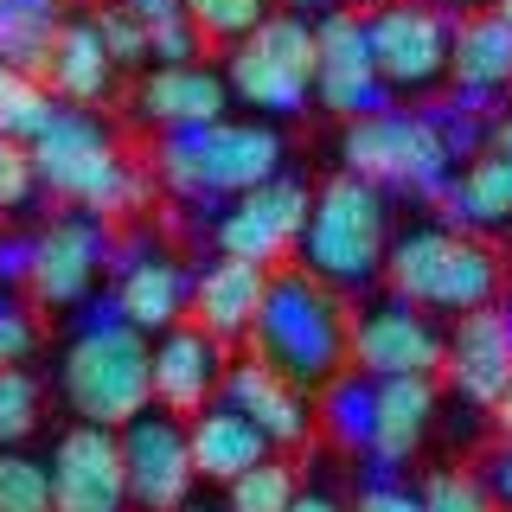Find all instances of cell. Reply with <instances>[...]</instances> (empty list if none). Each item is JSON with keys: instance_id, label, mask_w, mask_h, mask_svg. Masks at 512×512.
<instances>
[{"instance_id": "cell-1", "label": "cell", "mask_w": 512, "mask_h": 512, "mask_svg": "<svg viewBox=\"0 0 512 512\" xmlns=\"http://www.w3.org/2000/svg\"><path fill=\"white\" fill-rule=\"evenodd\" d=\"M250 359L282 372L301 391H327L333 378L352 372V308L333 282L308 269L269 276V301L250 327Z\"/></svg>"}, {"instance_id": "cell-2", "label": "cell", "mask_w": 512, "mask_h": 512, "mask_svg": "<svg viewBox=\"0 0 512 512\" xmlns=\"http://www.w3.org/2000/svg\"><path fill=\"white\" fill-rule=\"evenodd\" d=\"M58 391L71 404L77 423L128 429L135 416L154 410V340L141 327H128L116 301L84 314L77 340L58 359Z\"/></svg>"}, {"instance_id": "cell-3", "label": "cell", "mask_w": 512, "mask_h": 512, "mask_svg": "<svg viewBox=\"0 0 512 512\" xmlns=\"http://www.w3.org/2000/svg\"><path fill=\"white\" fill-rule=\"evenodd\" d=\"M384 282H391V295H404L410 308L461 320L474 308H500L506 263H500V250L480 244L474 231H455V224H416V231L391 237Z\"/></svg>"}, {"instance_id": "cell-4", "label": "cell", "mask_w": 512, "mask_h": 512, "mask_svg": "<svg viewBox=\"0 0 512 512\" xmlns=\"http://www.w3.org/2000/svg\"><path fill=\"white\" fill-rule=\"evenodd\" d=\"M32 167H39V186L52 199H71L90 218H122L148 199V173L122 154V141L90 109H71V103L32 141Z\"/></svg>"}, {"instance_id": "cell-5", "label": "cell", "mask_w": 512, "mask_h": 512, "mask_svg": "<svg viewBox=\"0 0 512 512\" xmlns=\"http://www.w3.org/2000/svg\"><path fill=\"white\" fill-rule=\"evenodd\" d=\"M154 173L167 192H180L192 205L205 199L231 205L237 192L269 186L282 173V135L269 122H231V116L205 128H173L154 148Z\"/></svg>"}, {"instance_id": "cell-6", "label": "cell", "mask_w": 512, "mask_h": 512, "mask_svg": "<svg viewBox=\"0 0 512 512\" xmlns=\"http://www.w3.org/2000/svg\"><path fill=\"white\" fill-rule=\"evenodd\" d=\"M340 160L359 180H372L384 192H416V199H448L455 173L468 167L436 109H378V116H359L340 135Z\"/></svg>"}, {"instance_id": "cell-7", "label": "cell", "mask_w": 512, "mask_h": 512, "mask_svg": "<svg viewBox=\"0 0 512 512\" xmlns=\"http://www.w3.org/2000/svg\"><path fill=\"white\" fill-rule=\"evenodd\" d=\"M391 199L384 186L359 180V173H333L314 192L308 231H301V269L333 288H365L384 276V256H391Z\"/></svg>"}, {"instance_id": "cell-8", "label": "cell", "mask_w": 512, "mask_h": 512, "mask_svg": "<svg viewBox=\"0 0 512 512\" xmlns=\"http://www.w3.org/2000/svg\"><path fill=\"white\" fill-rule=\"evenodd\" d=\"M314 64H320L314 20H301V13H269V20L231 52L224 84H231V96L250 103L256 116H301L308 96H314Z\"/></svg>"}, {"instance_id": "cell-9", "label": "cell", "mask_w": 512, "mask_h": 512, "mask_svg": "<svg viewBox=\"0 0 512 512\" xmlns=\"http://www.w3.org/2000/svg\"><path fill=\"white\" fill-rule=\"evenodd\" d=\"M365 39H372L378 77L391 96H423L448 77V58H455V20L423 0H391L365 20Z\"/></svg>"}, {"instance_id": "cell-10", "label": "cell", "mask_w": 512, "mask_h": 512, "mask_svg": "<svg viewBox=\"0 0 512 512\" xmlns=\"http://www.w3.org/2000/svg\"><path fill=\"white\" fill-rule=\"evenodd\" d=\"M308 212H314V192L301 186V180H288V173H276L269 186L237 192V199L218 212V224H212L218 256H244V263L276 269L282 256H295V250H301Z\"/></svg>"}, {"instance_id": "cell-11", "label": "cell", "mask_w": 512, "mask_h": 512, "mask_svg": "<svg viewBox=\"0 0 512 512\" xmlns=\"http://www.w3.org/2000/svg\"><path fill=\"white\" fill-rule=\"evenodd\" d=\"M352 365L365 378H436L448 365V333L404 295H378L352 314Z\"/></svg>"}, {"instance_id": "cell-12", "label": "cell", "mask_w": 512, "mask_h": 512, "mask_svg": "<svg viewBox=\"0 0 512 512\" xmlns=\"http://www.w3.org/2000/svg\"><path fill=\"white\" fill-rule=\"evenodd\" d=\"M122 461H128V500L141 512H180L192 500V480H199V461H192V436L186 416L173 410H148L122 429Z\"/></svg>"}, {"instance_id": "cell-13", "label": "cell", "mask_w": 512, "mask_h": 512, "mask_svg": "<svg viewBox=\"0 0 512 512\" xmlns=\"http://www.w3.org/2000/svg\"><path fill=\"white\" fill-rule=\"evenodd\" d=\"M52 506L58 512H128V461H122V429L103 423H71L52 442Z\"/></svg>"}, {"instance_id": "cell-14", "label": "cell", "mask_w": 512, "mask_h": 512, "mask_svg": "<svg viewBox=\"0 0 512 512\" xmlns=\"http://www.w3.org/2000/svg\"><path fill=\"white\" fill-rule=\"evenodd\" d=\"M32 244H39V250H32L26 295L39 301V308H84L96 276L116 263V237H109V224L90 218V212L58 218L52 231H39Z\"/></svg>"}, {"instance_id": "cell-15", "label": "cell", "mask_w": 512, "mask_h": 512, "mask_svg": "<svg viewBox=\"0 0 512 512\" xmlns=\"http://www.w3.org/2000/svg\"><path fill=\"white\" fill-rule=\"evenodd\" d=\"M314 45H320L314 96L333 116L359 122V116L391 109V90H384V77H378V58H372V39H365L359 13H327V20H314Z\"/></svg>"}, {"instance_id": "cell-16", "label": "cell", "mask_w": 512, "mask_h": 512, "mask_svg": "<svg viewBox=\"0 0 512 512\" xmlns=\"http://www.w3.org/2000/svg\"><path fill=\"white\" fill-rule=\"evenodd\" d=\"M224 378H231V352L224 340L199 327V320H180L154 340V404L173 416H199L224 397Z\"/></svg>"}, {"instance_id": "cell-17", "label": "cell", "mask_w": 512, "mask_h": 512, "mask_svg": "<svg viewBox=\"0 0 512 512\" xmlns=\"http://www.w3.org/2000/svg\"><path fill=\"white\" fill-rule=\"evenodd\" d=\"M116 314L128 327H141L148 340H160L167 327H180L192 314V276L180 256H167L160 244H135L116 256Z\"/></svg>"}, {"instance_id": "cell-18", "label": "cell", "mask_w": 512, "mask_h": 512, "mask_svg": "<svg viewBox=\"0 0 512 512\" xmlns=\"http://www.w3.org/2000/svg\"><path fill=\"white\" fill-rule=\"evenodd\" d=\"M442 378L455 384L461 404L493 410L512 384V308H474L448 333V365Z\"/></svg>"}, {"instance_id": "cell-19", "label": "cell", "mask_w": 512, "mask_h": 512, "mask_svg": "<svg viewBox=\"0 0 512 512\" xmlns=\"http://www.w3.org/2000/svg\"><path fill=\"white\" fill-rule=\"evenodd\" d=\"M269 276H276V269L244 263V256H212V263L192 276V320L224 346L250 340L256 314H263V301H269Z\"/></svg>"}, {"instance_id": "cell-20", "label": "cell", "mask_w": 512, "mask_h": 512, "mask_svg": "<svg viewBox=\"0 0 512 512\" xmlns=\"http://www.w3.org/2000/svg\"><path fill=\"white\" fill-rule=\"evenodd\" d=\"M224 109H231V84L212 64H154V77H141L135 90V116L154 122L160 135L224 122Z\"/></svg>"}, {"instance_id": "cell-21", "label": "cell", "mask_w": 512, "mask_h": 512, "mask_svg": "<svg viewBox=\"0 0 512 512\" xmlns=\"http://www.w3.org/2000/svg\"><path fill=\"white\" fill-rule=\"evenodd\" d=\"M224 404L244 410L276 448L308 442V429H314V416H320V410H308V391H301V384H288L282 372H269L263 359H231V378H224Z\"/></svg>"}, {"instance_id": "cell-22", "label": "cell", "mask_w": 512, "mask_h": 512, "mask_svg": "<svg viewBox=\"0 0 512 512\" xmlns=\"http://www.w3.org/2000/svg\"><path fill=\"white\" fill-rule=\"evenodd\" d=\"M186 436H192V461H199V480H218V487H231V480H244L250 468H263L269 448H276L244 410L224 404V397H218L212 410L192 416Z\"/></svg>"}, {"instance_id": "cell-23", "label": "cell", "mask_w": 512, "mask_h": 512, "mask_svg": "<svg viewBox=\"0 0 512 512\" xmlns=\"http://www.w3.org/2000/svg\"><path fill=\"white\" fill-rule=\"evenodd\" d=\"M436 378H378V429H372V461L378 468H397L436 429Z\"/></svg>"}, {"instance_id": "cell-24", "label": "cell", "mask_w": 512, "mask_h": 512, "mask_svg": "<svg viewBox=\"0 0 512 512\" xmlns=\"http://www.w3.org/2000/svg\"><path fill=\"white\" fill-rule=\"evenodd\" d=\"M448 77L468 103H487V96L512 90V26L500 13H474V20H455V58H448Z\"/></svg>"}, {"instance_id": "cell-25", "label": "cell", "mask_w": 512, "mask_h": 512, "mask_svg": "<svg viewBox=\"0 0 512 512\" xmlns=\"http://www.w3.org/2000/svg\"><path fill=\"white\" fill-rule=\"evenodd\" d=\"M45 84H52V96L71 103V109H90V103L109 96V84H116V58H109L96 20H71L58 32L52 64H45Z\"/></svg>"}, {"instance_id": "cell-26", "label": "cell", "mask_w": 512, "mask_h": 512, "mask_svg": "<svg viewBox=\"0 0 512 512\" xmlns=\"http://www.w3.org/2000/svg\"><path fill=\"white\" fill-rule=\"evenodd\" d=\"M442 218L455 224V231H500V224H512V160L480 148L468 167L455 173V186H448V199H442Z\"/></svg>"}, {"instance_id": "cell-27", "label": "cell", "mask_w": 512, "mask_h": 512, "mask_svg": "<svg viewBox=\"0 0 512 512\" xmlns=\"http://www.w3.org/2000/svg\"><path fill=\"white\" fill-rule=\"evenodd\" d=\"M64 26H71L64 0H0V58L32 71V77H45Z\"/></svg>"}, {"instance_id": "cell-28", "label": "cell", "mask_w": 512, "mask_h": 512, "mask_svg": "<svg viewBox=\"0 0 512 512\" xmlns=\"http://www.w3.org/2000/svg\"><path fill=\"white\" fill-rule=\"evenodd\" d=\"M320 423L327 436L346 448V455H372V429H378V378H365L352 365L346 378L327 384V404H320Z\"/></svg>"}, {"instance_id": "cell-29", "label": "cell", "mask_w": 512, "mask_h": 512, "mask_svg": "<svg viewBox=\"0 0 512 512\" xmlns=\"http://www.w3.org/2000/svg\"><path fill=\"white\" fill-rule=\"evenodd\" d=\"M58 109L64 103H52V84H45V77H32V71H20V64L0 58V135L39 141L45 128H52Z\"/></svg>"}, {"instance_id": "cell-30", "label": "cell", "mask_w": 512, "mask_h": 512, "mask_svg": "<svg viewBox=\"0 0 512 512\" xmlns=\"http://www.w3.org/2000/svg\"><path fill=\"white\" fill-rule=\"evenodd\" d=\"M295 500H301V480L276 455H269L263 468H250L244 480L224 487V506H231V512H295Z\"/></svg>"}, {"instance_id": "cell-31", "label": "cell", "mask_w": 512, "mask_h": 512, "mask_svg": "<svg viewBox=\"0 0 512 512\" xmlns=\"http://www.w3.org/2000/svg\"><path fill=\"white\" fill-rule=\"evenodd\" d=\"M0 512H58L52 506V468L20 455V448H0Z\"/></svg>"}, {"instance_id": "cell-32", "label": "cell", "mask_w": 512, "mask_h": 512, "mask_svg": "<svg viewBox=\"0 0 512 512\" xmlns=\"http://www.w3.org/2000/svg\"><path fill=\"white\" fill-rule=\"evenodd\" d=\"M39 378L26 372V365H0V448H20L32 429H39Z\"/></svg>"}, {"instance_id": "cell-33", "label": "cell", "mask_w": 512, "mask_h": 512, "mask_svg": "<svg viewBox=\"0 0 512 512\" xmlns=\"http://www.w3.org/2000/svg\"><path fill=\"white\" fill-rule=\"evenodd\" d=\"M269 13H276V0H186V20L205 39H231V45H244Z\"/></svg>"}, {"instance_id": "cell-34", "label": "cell", "mask_w": 512, "mask_h": 512, "mask_svg": "<svg viewBox=\"0 0 512 512\" xmlns=\"http://www.w3.org/2000/svg\"><path fill=\"white\" fill-rule=\"evenodd\" d=\"M423 506L429 512H500L493 487L480 474H455V468H436L423 480Z\"/></svg>"}, {"instance_id": "cell-35", "label": "cell", "mask_w": 512, "mask_h": 512, "mask_svg": "<svg viewBox=\"0 0 512 512\" xmlns=\"http://www.w3.org/2000/svg\"><path fill=\"white\" fill-rule=\"evenodd\" d=\"M39 192V167H32V141L0 135V212H26Z\"/></svg>"}, {"instance_id": "cell-36", "label": "cell", "mask_w": 512, "mask_h": 512, "mask_svg": "<svg viewBox=\"0 0 512 512\" xmlns=\"http://www.w3.org/2000/svg\"><path fill=\"white\" fill-rule=\"evenodd\" d=\"M39 352V320L13 288H0V365H26Z\"/></svg>"}, {"instance_id": "cell-37", "label": "cell", "mask_w": 512, "mask_h": 512, "mask_svg": "<svg viewBox=\"0 0 512 512\" xmlns=\"http://www.w3.org/2000/svg\"><path fill=\"white\" fill-rule=\"evenodd\" d=\"M96 32H103V45H109V58H116V64H148L154 58L148 26H141L128 7H103V13H96Z\"/></svg>"}, {"instance_id": "cell-38", "label": "cell", "mask_w": 512, "mask_h": 512, "mask_svg": "<svg viewBox=\"0 0 512 512\" xmlns=\"http://www.w3.org/2000/svg\"><path fill=\"white\" fill-rule=\"evenodd\" d=\"M359 512H429V506H423V487H404L397 468H378L372 461V474L359 487Z\"/></svg>"}, {"instance_id": "cell-39", "label": "cell", "mask_w": 512, "mask_h": 512, "mask_svg": "<svg viewBox=\"0 0 512 512\" xmlns=\"http://www.w3.org/2000/svg\"><path fill=\"white\" fill-rule=\"evenodd\" d=\"M199 39L205 32L186 20H160V26H148V45H154V64H199Z\"/></svg>"}, {"instance_id": "cell-40", "label": "cell", "mask_w": 512, "mask_h": 512, "mask_svg": "<svg viewBox=\"0 0 512 512\" xmlns=\"http://www.w3.org/2000/svg\"><path fill=\"white\" fill-rule=\"evenodd\" d=\"M32 237H0V288H13V282H32Z\"/></svg>"}, {"instance_id": "cell-41", "label": "cell", "mask_w": 512, "mask_h": 512, "mask_svg": "<svg viewBox=\"0 0 512 512\" xmlns=\"http://www.w3.org/2000/svg\"><path fill=\"white\" fill-rule=\"evenodd\" d=\"M493 487V500H500V512H512V442H500L487 455V474H480Z\"/></svg>"}, {"instance_id": "cell-42", "label": "cell", "mask_w": 512, "mask_h": 512, "mask_svg": "<svg viewBox=\"0 0 512 512\" xmlns=\"http://www.w3.org/2000/svg\"><path fill=\"white\" fill-rule=\"evenodd\" d=\"M128 13H135L141 26H160V20H180L186 13V0H122Z\"/></svg>"}, {"instance_id": "cell-43", "label": "cell", "mask_w": 512, "mask_h": 512, "mask_svg": "<svg viewBox=\"0 0 512 512\" xmlns=\"http://www.w3.org/2000/svg\"><path fill=\"white\" fill-rule=\"evenodd\" d=\"M282 13H301V20H327V13H346V0H282Z\"/></svg>"}, {"instance_id": "cell-44", "label": "cell", "mask_w": 512, "mask_h": 512, "mask_svg": "<svg viewBox=\"0 0 512 512\" xmlns=\"http://www.w3.org/2000/svg\"><path fill=\"white\" fill-rule=\"evenodd\" d=\"M487 148L512 160V109H506V116H493V135H487Z\"/></svg>"}, {"instance_id": "cell-45", "label": "cell", "mask_w": 512, "mask_h": 512, "mask_svg": "<svg viewBox=\"0 0 512 512\" xmlns=\"http://www.w3.org/2000/svg\"><path fill=\"white\" fill-rule=\"evenodd\" d=\"M487 416H493V429H500V436L512 442V384H506V397H500V404H493Z\"/></svg>"}, {"instance_id": "cell-46", "label": "cell", "mask_w": 512, "mask_h": 512, "mask_svg": "<svg viewBox=\"0 0 512 512\" xmlns=\"http://www.w3.org/2000/svg\"><path fill=\"white\" fill-rule=\"evenodd\" d=\"M295 512H340V506H333L327 493H301V500H295Z\"/></svg>"}, {"instance_id": "cell-47", "label": "cell", "mask_w": 512, "mask_h": 512, "mask_svg": "<svg viewBox=\"0 0 512 512\" xmlns=\"http://www.w3.org/2000/svg\"><path fill=\"white\" fill-rule=\"evenodd\" d=\"M180 512H231V506H212V500H186Z\"/></svg>"}, {"instance_id": "cell-48", "label": "cell", "mask_w": 512, "mask_h": 512, "mask_svg": "<svg viewBox=\"0 0 512 512\" xmlns=\"http://www.w3.org/2000/svg\"><path fill=\"white\" fill-rule=\"evenodd\" d=\"M493 13H500V20L512 26V0H493Z\"/></svg>"}]
</instances>
